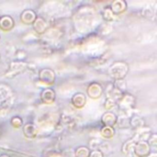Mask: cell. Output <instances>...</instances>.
<instances>
[{"instance_id": "cell-14", "label": "cell", "mask_w": 157, "mask_h": 157, "mask_svg": "<svg viewBox=\"0 0 157 157\" xmlns=\"http://www.w3.org/2000/svg\"><path fill=\"white\" fill-rule=\"evenodd\" d=\"M23 133L25 135L26 138L28 139H33L37 136L38 134V131L37 128L34 124L32 123H28L24 126L23 128Z\"/></svg>"}, {"instance_id": "cell-20", "label": "cell", "mask_w": 157, "mask_h": 157, "mask_svg": "<svg viewBox=\"0 0 157 157\" xmlns=\"http://www.w3.org/2000/svg\"><path fill=\"white\" fill-rule=\"evenodd\" d=\"M116 125H118L119 128H128L130 126V119H128L127 117H122V118H118L117 123Z\"/></svg>"}, {"instance_id": "cell-21", "label": "cell", "mask_w": 157, "mask_h": 157, "mask_svg": "<svg viewBox=\"0 0 157 157\" xmlns=\"http://www.w3.org/2000/svg\"><path fill=\"white\" fill-rule=\"evenodd\" d=\"M116 105H117V101H116L115 99H113V98H107V99H106V101H105L104 107H105V109H106L108 111H110Z\"/></svg>"}, {"instance_id": "cell-4", "label": "cell", "mask_w": 157, "mask_h": 157, "mask_svg": "<svg viewBox=\"0 0 157 157\" xmlns=\"http://www.w3.org/2000/svg\"><path fill=\"white\" fill-rule=\"evenodd\" d=\"M151 154V147L146 141L136 142L133 149V155L136 157H147Z\"/></svg>"}, {"instance_id": "cell-12", "label": "cell", "mask_w": 157, "mask_h": 157, "mask_svg": "<svg viewBox=\"0 0 157 157\" xmlns=\"http://www.w3.org/2000/svg\"><path fill=\"white\" fill-rule=\"evenodd\" d=\"M36 18H37V15H36L35 11H33L31 9H26L20 15V20L24 24H31L32 25Z\"/></svg>"}, {"instance_id": "cell-27", "label": "cell", "mask_w": 157, "mask_h": 157, "mask_svg": "<svg viewBox=\"0 0 157 157\" xmlns=\"http://www.w3.org/2000/svg\"><path fill=\"white\" fill-rule=\"evenodd\" d=\"M0 157H9L8 155H1Z\"/></svg>"}, {"instance_id": "cell-15", "label": "cell", "mask_w": 157, "mask_h": 157, "mask_svg": "<svg viewBox=\"0 0 157 157\" xmlns=\"http://www.w3.org/2000/svg\"><path fill=\"white\" fill-rule=\"evenodd\" d=\"M135 141L133 139L132 140H128L126 141L121 148V152L126 155H131V154H133V149H134V145H135Z\"/></svg>"}, {"instance_id": "cell-9", "label": "cell", "mask_w": 157, "mask_h": 157, "mask_svg": "<svg viewBox=\"0 0 157 157\" xmlns=\"http://www.w3.org/2000/svg\"><path fill=\"white\" fill-rule=\"evenodd\" d=\"M86 103V97L83 93H75L71 98V104L75 109H81Z\"/></svg>"}, {"instance_id": "cell-23", "label": "cell", "mask_w": 157, "mask_h": 157, "mask_svg": "<svg viewBox=\"0 0 157 157\" xmlns=\"http://www.w3.org/2000/svg\"><path fill=\"white\" fill-rule=\"evenodd\" d=\"M10 124L12 125L13 128L18 129V128H20L23 125V121L19 117H13L11 119V121H10Z\"/></svg>"}, {"instance_id": "cell-13", "label": "cell", "mask_w": 157, "mask_h": 157, "mask_svg": "<svg viewBox=\"0 0 157 157\" xmlns=\"http://www.w3.org/2000/svg\"><path fill=\"white\" fill-rule=\"evenodd\" d=\"M15 21L10 16L0 17V29L4 31H9L14 28Z\"/></svg>"}, {"instance_id": "cell-25", "label": "cell", "mask_w": 157, "mask_h": 157, "mask_svg": "<svg viewBox=\"0 0 157 157\" xmlns=\"http://www.w3.org/2000/svg\"><path fill=\"white\" fill-rule=\"evenodd\" d=\"M103 155H104V154H103L100 150L96 149V150L91 151V153H90V156L89 157H103Z\"/></svg>"}, {"instance_id": "cell-3", "label": "cell", "mask_w": 157, "mask_h": 157, "mask_svg": "<svg viewBox=\"0 0 157 157\" xmlns=\"http://www.w3.org/2000/svg\"><path fill=\"white\" fill-rule=\"evenodd\" d=\"M55 73L51 68H42L39 73V80L46 86H52L55 83Z\"/></svg>"}, {"instance_id": "cell-17", "label": "cell", "mask_w": 157, "mask_h": 157, "mask_svg": "<svg viewBox=\"0 0 157 157\" xmlns=\"http://www.w3.org/2000/svg\"><path fill=\"white\" fill-rule=\"evenodd\" d=\"M100 134L105 139H111L115 135V130L112 127L102 126V128L100 129Z\"/></svg>"}, {"instance_id": "cell-10", "label": "cell", "mask_w": 157, "mask_h": 157, "mask_svg": "<svg viewBox=\"0 0 157 157\" xmlns=\"http://www.w3.org/2000/svg\"><path fill=\"white\" fill-rule=\"evenodd\" d=\"M136 131L137 132H135V136H134V139H133L135 142H140V141H146L147 142L148 138L152 134L151 129L146 127V126L139 128Z\"/></svg>"}, {"instance_id": "cell-19", "label": "cell", "mask_w": 157, "mask_h": 157, "mask_svg": "<svg viewBox=\"0 0 157 157\" xmlns=\"http://www.w3.org/2000/svg\"><path fill=\"white\" fill-rule=\"evenodd\" d=\"M113 86H115V88H117L119 91H121V93L125 94L127 85H126V82H125L123 79H121V80H115V82L113 83Z\"/></svg>"}, {"instance_id": "cell-5", "label": "cell", "mask_w": 157, "mask_h": 157, "mask_svg": "<svg viewBox=\"0 0 157 157\" xmlns=\"http://www.w3.org/2000/svg\"><path fill=\"white\" fill-rule=\"evenodd\" d=\"M104 93L103 86L98 82H92L86 88V95L92 99H98Z\"/></svg>"}, {"instance_id": "cell-11", "label": "cell", "mask_w": 157, "mask_h": 157, "mask_svg": "<svg viewBox=\"0 0 157 157\" xmlns=\"http://www.w3.org/2000/svg\"><path fill=\"white\" fill-rule=\"evenodd\" d=\"M32 28H33V30L37 34L41 35V34L45 33L47 30V22L42 17H37V18L35 19V21L32 24Z\"/></svg>"}, {"instance_id": "cell-6", "label": "cell", "mask_w": 157, "mask_h": 157, "mask_svg": "<svg viewBox=\"0 0 157 157\" xmlns=\"http://www.w3.org/2000/svg\"><path fill=\"white\" fill-rule=\"evenodd\" d=\"M118 121V116L112 111H106L101 117V123L106 127H112L116 125Z\"/></svg>"}, {"instance_id": "cell-18", "label": "cell", "mask_w": 157, "mask_h": 157, "mask_svg": "<svg viewBox=\"0 0 157 157\" xmlns=\"http://www.w3.org/2000/svg\"><path fill=\"white\" fill-rule=\"evenodd\" d=\"M91 150L86 146H80L75 150V157H89Z\"/></svg>"}, {"instance_id": "cell-16", "label": "cell", "mask_w": 157, "mask_h": 157, "mask_svg": "<svg viewBox=\"0 0 157 157\" xmlns=\"http://www.w3.org/2000/svg\"><path fill=\"white\" fill-rule=\"evenodd\" d=\"M130 126H132V128L137 130L139 128H142V127L145 126V122H144V120L142 117L134 115L132 118H130Z\"/></svg>"}, {"instance_id": "cell-1", "label": "cell", "mask_w": 157, "mask_h": 157, "mask_svg": "<svg viewBox=\"0 0 157 157\" xmlns=\"http://www.w3.org/2000/svg\"><path fill=\"white\" fill-rule=\"evenodd\" d=\"M128 71H129L128 64L125 62L118 61L111 64V66L109 69V75L114 80H121L126 76Z\"/></svg>"}, {"instance_id": "cell-26", "label": "cell", "mask_w": 157, "mask_h": 157, "mask_svg": "<svg viewBox=\"0 0 157 157\" xmlns=\"http://www.w3.org/2000/svg\"><path fill=\"white\" fill-rule=\"evenodd\" d=\"M147 157H157L156 153H151Z\"/></svg>"}, {"instance_id": "cell-24", "label": "cell", "mask_w": 157, "mask_h": 157, "mask_svg": "<svg viewBox=\"0 0 157 157\" xmlns=\"http://www.w3.org/2000/svg\"><path fill=\"white\" fill-rule=\"evenodd\" d=\"M148 144L150 145V147H156L157 146V135L156 133H152L150 135V137L147 140Z\"/></svg>"}, {"instance_id": "cell-7", "label": "cell", "mask_w": 157, "mask_h": 157, "mask_svg": "<svg viewBox=\"0 0 157 157\" xmlns=\"http://www.w3.org/2000/svg\"><path fill=\"white\" fill-rule=\"evenodd\" d=\"M56 99V94L52 88H44L40 93V100L44 104H52Z\"/></svg>"}, {"instance_id": "cell-22", "label": "cell", "mask_w": 157, "mask_h": 157, "mask_svg": "<svg viewBox=\"0 0 157 157\" xmlns=\"http://www.w3.org/2000/svg\"><path fill=\"white\" fill-rule=\"evenodd\" d=\"M114 15H113V13L111 12V10H110V8H109V7H106L105 9H104V11H103V17H104V19L106 20V21H112L113 19H114Z\"/></svg>"}, {"instance_id": "cell-2", "label": "cell", "mask_w": 157, "mask_h": 157, "mask_svg": "<svg viewBox=\"0 0 157 157\" xmlns=\"http://www.w3.org/2000/svg\"><path fill=\"white\" fill-rule=\"evenodd\" d=\"M117 105L119 106L120 111L124 115H127L130 111H132L135 107V98L132 95L125 93L123 96L118 100Z\"/></svg>"}, {"instance_id": "cell-8", "label": "cell", "mask_w": 157, "mask_h": 157, "mask_svg": "<svg viewBox=\"0 0 157 157\" xmlns=\"http://www.w3.org/2000/svg\"><path fill=\"white\" fill-rule=\"evenodd\" d=\"M109 8L114 16H119L126 10L127 3L124 0H115L111 3Z\"/></svg>"}]
</instances>
